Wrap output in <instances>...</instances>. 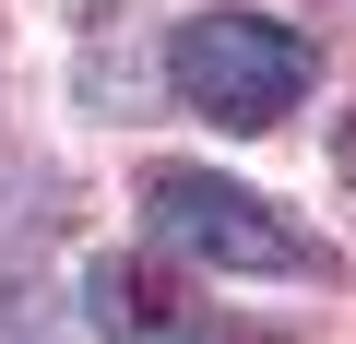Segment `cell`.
Wrapping results in <instances>:
<instances>
[{
  "instance_id": "obj_1",
  "label": "cell",
  "mask_w": 356,
  "mask_h": 344,
  "mask_svg": "<svg viewBox=\"0 0 356 344\" xmlns=\"http://www.w3.org/2000/svg\"><path fill=\"white\" fill-rule=\"evenodd\" d=\"M143 238L166 261H202L238 285H344V261L309 226H285V202L214 179V166H143Z\"/></svg>"
},
{
  "instance_id": "obj_2",
  "label": "cell",
  "mask_w": 356,
  "mask_h": 344,
  "mask_svg": "<svg viewBox=\"0 0 356 344\" xmlns=\"http://www.w3.org/2000/svg\"><path fill=\"white\" fill-rule=\"evenodd\" d=\"M166 83L214 131H285L309 107V83H321V48L297 24H273V13H191L166 36Z\"/></svg>"
},
{
  "instance_id": "obj_4",
  "label": "cell",
  "mask_w": 356,
  "mask_h": 344,
  "mask_svg": "<svg viewBox=\"0 0 356 344\" xmlns=\"http://www.w3.org/2000/svg\"><path fill=\"white\" fill-rule=\"evenodd\" d=\"M332 166H344V190H356V119H344V131H332Z\"/></svg>"
},
{
  "instance_id": "obj_3",
  "label": "cell",
  "mask_w": 356,
  "mask_h": 344,
  "mask_svg": "<svg viewBox=\"0 0 356 344\" xmlns=\"http://www.w3.org/2000/svg\"><path fill=\"white\" fill-rule=\"evenodd\" d=\"M83 297H95V332H107V344H226V332H214V309H202V285H178V273H166V261H143V249L95 261V273H83Z\"/></svg>"
}]
</instances>
